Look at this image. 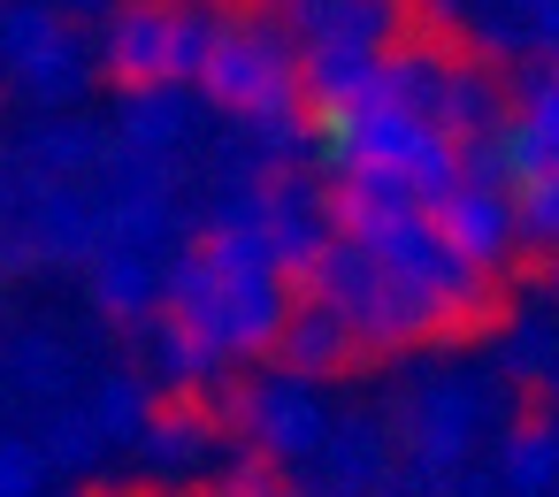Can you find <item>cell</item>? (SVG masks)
Masks as SVG:
<instances>
[{
  "mask_svg": "<svg viewBox=\"0 0 559 497\" xmlns=\"http://www.w3.org/2000/svg\"><path fill=\"white\" fill-rule=\"evenodd\" d=\"M307 131H314V154H307V161L322 169V184L368 177V184L406 192L414 207H437V199L460 184V146H452L429 116H406V108H391V100L307 116Z\"/></svg>",
  "mask_w": 559,
  "mask_h": 497,
  "instance_id": "1",
  "label": "cell"
},
{
  "mask_svg": "<svg viewBox=\"0 0 559 497\" xmlns=\"http://www.w3.org/2000/svg\"><path fill=\"white\" fill-rule=\"evenodd\" d=\"M292 306H299V291L276 268H215L192 245H177L162 260V314L215 337L230 367L238 360H276V337L292 322Z\"/></svg>",
  "mask_w": 559,
  "mask_h": 497,
  "instance_id": "2",
  "label": "cell"
},
{
  "mask_svg": "<svg viewBox=\"0 0 559 497\" xmlns=\"http://www.w3.org/2000/svg\"><path fill=\"white\" fill-rule=\"evenodd\" d=\"M299 299L322 306V314H337L360 352L444 344V306H437V291H421V283H406V276H391V268H376V260H368L360 245H345V238L322 245V260L307 268Z\"/></svg>",
  "mask_w": 559,
  "mask_h": 497,
  "instance_id": "3",
  "label": "cell"
},
{
  "mask_svg": "<svg viewBox=\"0 0 559 497\" xmlns=\"http://www.w3.org/2000/svg\"><path fill=\"white\" fill-rule=\"evenodd\" d=\"M223 16H230L223 0H123L116 16H100L93 70L116 93H154V85H185L192 93Z\"/></svg>",
  "mask_w": 559,
  "mask_h": 497,
  "instance_id": "4",
  "label": "cell"
},
{
  "mask_svg": "<svg viewBox=\"0 0 559 497\" xmlns=\"http://www.w3.org/2000/svg\"><path fill=\"white\" fill-rule=\"evenodd\" d=\"M192 100L223 108L238 131L253 123H284V116H307V93H299V47L284 39V24L269 9L253 16H223L200 77H192Z\"/></svg>",
  "mask_w": 559,
  "mask_h": 497,
  "instance_id": "5",
  "label": "cell"
},
{
  "mask_svg": "<svg viewBox=\"0 0 559 497\" xmlns=\"http://www.w3.org/2000/svg\"><path fill=\"white\" fill-rule=\"evenodd\" d=\"M490 413H498V383H483V375H421L414 390L391 398L383 428L399 444V466H414L429 482H452L475 459V436L490 428Z\"/></svg>",
  "mask_w": 559,
  "mask_h": 497,
  "instance_id": "6",
  "label": "cell"
},
{
  "mask_svg": "<svg viewBox=\"0 0 559 497\" xmlns=\"http://www.w3.org/2000/svg\"><path fill=\"white\" fill-rule=\"evenodd\" d=\"M223 428H238L246 451L269 459V466H314L322 444H330V405H322L314 383L269 367V375H246L223 398Z\"/></svg>",
  "mask_w": 559,
  "mask_h": 497,
  "instance_id": "7",
  "label": "cell"
},
{
  "mask_svg": "<svg viewBox=\"0 0 559 497\" xmlns=\"http://www.w3.org/2000/svg\"><path fill=\"white\" fill-rule=\"evenodd\" d=\"M24 260H62V268H93L100 245V192L93 184H39L16 177V215H9Z\"/></svg>",
  "mask_w": 559,
  "mask_h": 497,
  "instance_id": "8",
  "label": "cell"
},
{
  "mask_svg": "<svg viewBox=\"0 0 559 497\" xmlns=\"http://www.w3.org/2000/svg\"><path fill=\"white\" fill-rule=\"evenodd\" d=\"M246 199H253V222H261V238H269L276 276L299 291V283H307V268H314V260H322V245H330L322 184H314L307 169H269Z\"/></svg>",
  "mask_w": 559,
  "mask_h": 497,
  "instance_id": "9",
  "label": "cell"
},
{
  "mask_svg": "<svg viewBox=\"0 0 559 497\" xmlns=\"http://www.w3.org/2000/svg\"><path fill=\"white\" fill-rule=\"evenodd\" d=\"M269 16L284 24V39H292L299 54H314V47L383 54V47H399V39L414 32L406 9H391V0H276Z\"/></svg>",
  "mask_w": 559,
  "mask_h": 497,
  "instance_id": "10",
  "label": "cell"
},
{
  "mask_svg": "<svg viewBox=\"0 0 559 497\" xmlns=\"http://www.w3.org/2000/svg\"><path fill=\"white\" fill-rule=\"evenodd\" d=\"M429 230H437V245L460 260V268H475V276H498L521 245H513V199L506 192H483V184H452L437 207H429Z\"/></svg>",
  "mask_w": 559,
  "mask_h": 497,
  "instance_id": "11",
  "label": "cell"
},
{
  "mask_svg": "<svg viewBox=\"0 0 559 497\" xmlns=\"http://www.w3.org/2000/svg\"><path fill=\"white\" fill-rule=\"evenodd\" d=\"M391 474H399V444H391L383 413H345V421H330V444H322V459H314V482H330V489H345V497H376Z\"/></svg>",
  "mask_w": 559,
  "mask_h": 497,
  "instance_id": "12",
  "label": "cell"
},
{
  "mask_svg": "<svg viewBox=\"0 0 559 497\" xmlns=\"http://www.w3.org/2000/svg\"><path fill=\"white\" fill-rule=\"evenodd\" d=\"M223 444V413L200 405V398H154L146 428H139V451L154 474H200Z\"/></svg>",
  "mask_w": 559,
  "mask_h": 497,
  "instance_id": "13",
  "label": "cell"
},
{
  "mask_svg": "<svg viewBox=\"0 0 559 497\" xmlns=\"http://www.w3.org/2000/svg\"><path fill=\"white\" fill-rule=\"evenodd\" d=\"M429 123H437L452 146L490 138V131L506 123V77H498L490 62H475V54H452V70H444V85H437V100H429Z\"/></svg>",
  "mask_w": 559,
  "mask_h": 497,
  "instance_id": "14",
  "label": "cell"
},
{
  "mask_svg": "<svg viewBox=\"0 0 559 497\" xmlns=\"http://www.w3.org/2000/svg\"><path fill=\"white\" fill-rule=\"evenodd\" d=\"M200 123V100L185 85H154V93H123L116 108V154H146V161H177V146L192 138Z\"/></svg>",
  "mask_w": 559,
  "mask_h": 497,
  "instance_id": "15",
  "label": "cell"
},
{
  "mask_svg": "<svg viewBox=\"0 0 559 497\" xmlns=\"http://www.w3.org/2000/svg\"><path fill=\"white\" fill-rule=\"evenodd\" d=\"M368 352L353 344V329L337 322V314H322V306H292V322H284V337H276V367L284 375H299V383H330V375H353Z\"/></svg>",
  "mask_w": 559,
  "mask_h": 497,
  "instance_id": "16",
  "label": "cell"
},
{
  "mask_svg": "<svg viewBox=\"0 0 559 497\" xmlns=\"http://www.w3.org/2000/svg\"><path fill=\"white\" fill-rule=\"evenodd\" d=\"M108 131L100 123H85V116H62V123H39L32 138H24V177H39V184H93L100 169H108Z\"/></svg>",
  "mask_w": 559,
  "mask_h": 497,
  "instance_id": "17",
  "label": "cell"
},
{
  "mask_svg": "<svg viewBox=\"0 0 559 497\" xmlns=\"http://www.w3.org/2000/svg\"><path fill=\"white\" fill-rule=\"evenodd\" d=\"M146 360H154V383H162V390H177V398H192V390H207V383H223V375H230L223 344H215V337H200L192 322H169V314H154V322H146Z\"/></svg>",
  "mask_w": 559,
  "mask_h": 497,
  "instance_id": "18",
  "label": "cell"
},
{
  "mask_svg": "<svg viewBox=\"0 0 559 497\" xmlns=\"http://www.w3.org/2000/svg\"><path fill=\"white\" fill-rule=\"evenodd\" d=\"M498 489L506 497H544L559 489V421L551 413H513L498 428Z\"/></svg>",
  "mask_w": 559,
  "mask_h": 497,
  "instance_id": "19",
  "label": "cell"
},
{
  "mask_svg": "<svg viewBox=\"0 0 559 497\" xmlns=\"http://www.w3.org/2000/svg\"><path fill=\"white\" fill-rule=\"evenodd\" d=\"M85 291H93V306H100L108 322L146 329V322L162 314V260H146V253H100V260L85 268Z\"/></svg>",
  "mask_w": 559,
  "mask_h": 497,
  "instance_id": "20",
  "label": "cell"
},
{
  "mask_svg": "<svg viewBox=\"0 0 559 497\" xmlns=\"http://www.w3.org/2000/svg\"><path fill=\"white\" fill-rule=\"evenodd\" d=\"M9 85H16L32 108H70V100L93 85V47H85L78 32H62V39H55V47H39Z\"/></svg>",
  "mask_w": 559,
  "mask_h": 497,
  "instance_id": "21",
  "label": "cell"
},
{
  "mask_svg": "<svg viewBox=\"0 0 559 497\" xmlns=\"http://www.w3.org/2000/svg\"><path fill=\"white\" fill-rule=\"evenodd\" d=\"M498 375L513 390H544L559 375V322L551 314H513L498 329Z\"/></svg>",
  "mask_w": 559,
  "mask_h": 497,
  "instance_id": "22",
  "label": "cell"
},
{
  "mask_svg": "<svg viewBox=\"0 0 559 497\" xmlns=\"http://www.w3.org/2000/svg\"><path fill=\"white\" fill-rule=\"evenodd\" d=\"M146 413H154V383L146 375H100L93 398H85V421L100 428V444H139Z\"/></svg>",
  "mask_w": 559,
  "mask_h": 497,
  "instance_id": "23",
  "label": "cell"
},
{
  "mask_svg": "<svg viewBox=\"0 0 559 497\" xmlns=\"http://www.w3.org/2000/svg\"><path fill=\"white\" fill-rule=\"evenodd\" d=\"M32 444H39L47 474H93V466H100V451H108V444H100V428L85 421V405H55V413H47V428H39Z\"/></svg>",
  "mask_w": 559,
  "mask_h": 497,
  "instance_id": "24",
  "label": "cell"
},
{
  "mask_svg": "<svg viewBox=\"0 0 559 497\" xmlns=\"http://www.w3.org/2000/svg\"><path fill=\"white\" fill-rule=\"evenodd\" d=\"M70 32V16H55L47 0H9V9H0V77H16L39 47H55Z\"/></svg>",
  "mask_w": 559,
  "mask_h": 497,
  "instance_id": "25",
  "label": "cell"
},
{
  "mask_svg": "<svg viewBox=\"0 0 559 497\" xmlns=\"http://www.w3.org/2000/svg\"><path fill=\"white\" fill-rule=\"evenodd\" d=\"M506 100H513V116L551 146V161H559V62H521L513 70V85H506Z\"/></svg>",
  "mask_w": 559,
  "mask_h": 497,
  "instance_id": "26",
  "label": "cell"
},
{
  "mask_svg": "<svg viewBox=\"0 0 559 497\" xmlns=\"http://www.w3.org/2000/svg\"><path fill=\"white\" fill-rule=\"evenodd\" d=\"M490 161H498V192H521V184H536V177H551L559 161H551V146L521 123V116H506L498 131H490Z\"/></svg>",
  "mask_w": 559,
  "mask_h": 497,
  "instance_id": "27",
  "label": "cell"
},
{
  "mask_svg": "<svg viewBox=\"0 0 559 497\" xmlns=\"http://www.w3.org/2000/svg\"><path fill=\"white\" fill-rule=\"evenodd\" d=\"M506 199H513V245H528L536 260H551L559 253V169L536 177V184H521V192H506Z\"/></svg>",
  "mask_w": 559,
  "mask_h": 497,
  "instance_id": "28",
  "label": "cell"
},
{
  "mask_svg": "<svg viewBox=\"0 0 559 497\" xmlns=\"http://www.w3.org/2000/svg\"><path fill=\"white\" fill-rule=\"evenodd\" d=\"M9 367H16V383H24V390H39V398H62V390L78 383V360H70V344H62V337H47V329L16 337Z\"/></svg>",
  "mask_w": 559,
  "mask_h": 497,
  "instance_id": "29",
  "label": "cell"
},
{
  "mask_svg": "<svg viewBox=\"0 0 559 497\" xmlns=\"http://www.w3.org/2000/svg\"><path fill=\"white\" fill-rule=\"evenodd\" d=\"M0 497H47V459L32 436H0Z\"/></svg>",
  "mask_w": 559,
  "mask_h": 497,
  "instance_id": "30",
  "label": "cell"
},
{
  "mask_svg": "<svg viewBox=\"0 0 559 497\" xmlns=\"http://www.w3.org/2000/svg\"><path fill=\"white\" fill-rule=\"evenodd\" d=\"M215 497H284V466H269V459H253V451H238V459L223 466V482H215Z\"/></svg>",
  "mask_w": 559,
  "mask_h": 497,
  "instance_id": "31",
  "label": "cell"
},
{
  "mask_svg": "<svg viewBox=\"0 0 559 497\" xmlns=\"http://www.w3.org/2000/svg\"><path fill=\"white\" fill-rule=\"evenodd\" d=\"M528 54L536 62H559V0H544V9L528 16Z\"/></svg>",
  "mask_w": 559,
  "mask_h": 497,
  "instance_id": "32",
  "label": "cell"
},
{
  "mask_svg": "<svg viewBox=\"0 0 559 497\" xmlns=\"http://www.w3.org/2000/svg\"><path fill=\"white\" fill-rule=\"evenodd\" d=\"M444 497H506V489H498V466H475V459H467V466L444 482Z\"/></svg>",
  "mask_w": 559,
  "mask_h": 497,
  "instance_id": "33",
  "label": "cell"
},
{
  "mask_svg": "<svg viewBox=\"0 0 559 497\" xmlns=\"http://www.w3.org/2000/svg\"><path fill=\"white\" fill-rule=\"evenodd\" d=\"M47 9H55V16H116L123 0H47Z\"/></svg>",
  "mask_w": 559,
  "mask_h": 497,
  "instance_id": "34",
  "label": "cell"
},
{
  "mask_svg": "<svg viewBox=\"0 0 559 497\" xmlns=\"http://www.w3.org/2000/svg\"><path fill=\"white\" fill-rule=\"evenodd\" d=\"M498 9H506V16H521V24H528V16H536V9H544V0H498Z\"/></svg>",
  "mask_w": 559,
  "mask_h": 497,
  "instance_id": "35",
  "label": "cell"
},
{
  "mask_svg": "<svg viewBox=\"0 0 559 497\" xmlns=\"http://www.w3.org/2000/svg\"><path fill=\"white\" fill-rule=\"evenodd\" d=\"M536 283H544V291H551V299H559V253H551V260H544V276H536Z\"/></svg>",
  "mask_w": 559,
  "mask_h": 497,
  "instance_id": "36",
  "label": "cell"
},
{
  "mask_svg": "<svg viewBox=\"0 0 559 497\" xmlns=\"http://www.w3.org/2000/svg\"><path fill=\"white\" fill-rule=\"evenodd\" d=\"M544 398H551V421H559V375H551V383H544Z\"/></svg>",
  "mask_w": 559,
  "mask_h": 497,
  "instance_id": "37",
  "label": "cell"
},
{
  "mask_svg": "<svg viewBox=\"0 0 559 497\" xmlns=\"http://www.w3.org/2000/svg\"><path fill=\"white\" fill-rule=\"evenodd\" d=\"M391 9H414V0H391Z\"/></svg>",
  "mask_w": 559,
  "mask_h": 497,
  "instance_id": "38",
  "label": "cell"
},
{
  "mask_svg": "<svg viewBox=\"0 0 559 497\" xmlns=\"http://www.w3.org/2000/svg\"><path fill=\"white\" fill-rule=\"evenodd\" d=\"M70 497H93V489H70Z\"/></svg>",
  "mask_w": 559,
  "mask_h": 497,
  "instance_id": "39",
  "label": "cell"
},
{
  "mask_svg": "<svg viewBox=\"0 0 559 497\" xmlns=\"http://www.w3.org/2000/svg\"><path fill=\"white\" fill-rule=\"evenodd\" d=\"M0 9H9V0H0Z\"/></svg>",
  "mask_w": 559,
  "mask_h": 497,
  "instance_id": "40",
  "label": "cell"
},
{
  "mask_svg": "<svg viewBox=\"0 0 559 497\" xmlns=\"http://www.w3.org/2000/svg\"><path fill=\"white\" fill-rule=\"evenodd\" d=\"M207 497H215V489H207Z\"/></svg>",
  "mask_w": 559,
  "mask_h": 497,
  "instance_id": "41",
  "label": "cell"
}]
</instances>
